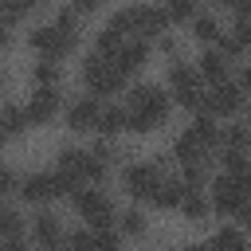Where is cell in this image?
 I'll use <instances>...</instances> for the list:
<instances>
[{
	"mask_svg": "<svg viewBox=\"0 0 251 251\" xmlns=\"http://www.w3.org/2000/svg\"><path fill=\"white\" fill-rule=\"evenodd\" d=\"M122 106H126V129L129 133H153L173 114V98L157 82H133L126 90V102Z\"/></svg>",
	"mask_w": 251,
	"mask_h": 251,
	"instance_id": "cell-1",
	"label": "cell"
},
{
	"mask_svg": "<svg viewBox=\"0 0 251 251\" xmlns=\"http://www.w3.org/2000/svg\"><path fill=\"white\" fill-rule=\"evenodd\" d=\"M78 35H82L78 16H75L71 8H59L51 24H39V27L27 31V47H31L39 59H59V63H63V55H71V51L78 47Z\"/></svg>",
	"mask_w": 251,
	"mask_h": 251,
	"instance_id": "cell-2",
	"label": "cell"
},
{
	"mask_svg": "<svg viewBox=\"0 0 251 251\" xmlns=\"http://www.w3.org/2000/svg\"><path fill=\"white\" fill-rule=\"evenodd\" d=\"M110 27H118L122 35H133V39H161L165 35V27H169V20H165V12L157 8V4H141V0H133V4H122L110 20H106Z\"/></svg>",
	"mask_w": 251,
	"mask_h": 251,
	"instance_id": "cell-3",
	"label": "cell"
},
{
	"mask_svg": "<svg viewBox=\"0 0 251 251\" xmlns=\"http://www.w3.org/2000/svg\"><path fill=\"white\" fill-rule=\"evenodd\" d=\"M55 173H59L71 188H78V184H102V180L110 176V165L98 161L86 145H63V149L55 153Z\"/></svg>",
	"mask_w": 251,
	"mask_h": 251,
	"instance_id": "cell-4",
	"label": "cell"
},
{
	"mask_svg": "<svg viewBox=\"0 0 251 251\" xmlns=\"http://www.w3.org/2000/svg\"><path fill=\"white\" fill-rule=\"evenodd\" d=\"M165 90H169V98L176 102V106H184V110H204V90H208V82L200 78V71H196V63H188V59H169V75H165Z\"/></svg>",
	"mask_w": 251,
	"mask_h": 251,
	"instance_id": "cell-5",
	"label": "cell"
},
{
	"mask_svg": "<svg viewBox=\"0 0 251 251\" xmlns=\"http://www.w3.org/2000/svg\"><path fill=\"white\" fill-rule=\"evenodd\" d=\"M212 212L227 216V220H247L251 216V180L235 176V173H220L212 176Z\"/></svg>",
	"mask_w": 251,
	"mask_h": 251,
	"instance_id": "cell-6",
	"label": "cell"
},
{
	"mask_svg": "<svg viewBox=\"0 0 251 251\" xmlns=\"http://www.w3.org/2000/svg\"><path fill=\"white\" fill-rule=\"evenodd\" d=\"M82 86H86V94H94V98L118 94V90H126V71H122L114 59L90 51V55L82 59Z\"/></svg>",
	"mask_w": 251,
	"mask_h": 251,
	"instance_id": "cell-7",
	"label": "cell"
},
{
	"mask_svg": "<svg viewBox=\"0 0 251 251\" xmlns=\"http://www.w3.org/2000/svg\"><path fill=\"white\" fill-rule=\"evenodd\" d=\"M71 204L86 220V227H110L114 216H118V208H114V200H110V192L102 184H78V188H71Z\"/></svg>",
	"mask_w": 251,
	"mask_h": 251,
	"instance_id": "cell-8",
	"label": "cell"
},
{
	"mask_svg": "<svg viewBox=\"0 0 251 251\" xmlns=\"http://www.w3.org/2000/svg\"><path fill=\"white\" fill-rule=\"evenodd\" d=\"M161 180H165V165L161 161H129V165H122V188H126L129 200L153 204V192H157Z\"/></svg>",
	"mask_w": 251,
	"mask_h": 251,
	"instance_id": "cell-9",
	"label": "cell"
},
{
	"mask_svg": "<svg viewBox=\"0 0 251 251\" xmlns=\"http://www.w3.org/2000/svg\"><path fill=\"white\" fill-rule=\"evenodd\" d=\"M63 192H71V184H67L55 169H35V173H27V176L20 180V196H24L27 204H51V200H59Z\"/></svg>",
	"mask_w": 251,
	"mask_h": 251,
	"instance_id": "cell-10",
	"label": "cell"
},
{
	"mask_svg": "<svg viewBox=\"0 0 251 251\" xmlns=\"http://www.w3.org/2000/svg\"><path fill=\"white\" fill-rule=\"evenodd\" d=\"M243 106H247V94L235 86V78H224V82H212V86L204 90V110H200V114H212V118H235Z\"/></svg>",
	"mask_w": 251,
	"mask_h": 251,
	"instance_id": "cell-11",
	"label": "cell"
},
{
	"mask_svg": "<svg viewBox=\"0 0 251 251\" xmlns=\"http://www.w3.org/2000/svg\"><path fill=\"white\" fill-rule=\"evenodd\" d=\"M24 114H27V126H51L63 114V90L59 86H31Z\"/></svg>",
	"mask_w": 251,
	"mask_h": 251,
	"instance_id": "cell-12",
	"label": "cell"
},
{
	"mask_svg": "<svg viewBox=\"0 0 251 251\" xmlns=\"http://www.w3.org/2000/svg\"><path fill=\"white\" fill-rule=\"evenodd\" d=\"M63 118H67V129L71 133H98V118H102V98L94 94H78L63 106Z\"/></svg>",
	"mask_w": 251,
	"mask_h": 251,
	"instance_id": "cell-13",
	"label": "cell"
},
{
	"mask_svg": "<svg viewBox=\"0 0 251 251\" xmlns=\"http://www.w3.org/2000/svg\"><path fill=\"white\" fill-rule=\"evenodd\" d=\"M67 243L71 251H126V239L122 231L110 224V227H78V231H67Z\"/></svg>",
	"mask_w": 251,
	"mask_h": 251,
	"instance_id": "cell-14",
	"label": "cell"
},
{
	"mask_svg": "<svg viewBox=\"0 0 251 251\" xmlns=\"http://www.w3.org/2000/svg\"><path fill=\"white\" fill-rule=\"evenodd\" d=\"M63 243H67V227H63V220H59L55 212L31 216V247H39V251H59Z\"/></svg>",
	"mask_w": 251,
	"mask_h": 251,
	"instance_id": "cell-15",
	"label": "cell"
},
{
	"mask_svg": "<svg viewBox=\"0 0 251 251\" xmlns=\"http://www.w3.org/2000/svg\"><path fill=\"white\" fill-rule=\"evenodd\" d=\"M216 47H220L227 59L247 55V51H251V20H247V16H235L231 27H224V39H220Z\"/></svg>",
	"mask_w": 251,
	"mask_h": 251,
	"instance_id": "cell-16",
	"label": "cell"
},
{
	"mask_svg": "<svg viewBox=\"0 0 251 251\" xmlns=\"http://www.w3.org/2000/svg\"><path fill=\"white\" fill-rule=\"evenodd\" d=\"M196 71H200V78L212 86V82L231 78V59H227L220 47H204V51H200V59H196Z\"/></svg>",
	"mask_w": 251,
	"mask_h": 251,
	"instance_id": "cell-17",
	"label": "cell"
},
{
	"mask_svg": "<svg viewBox=\"0 0 251 251\" xmlns=\"http://www.w3.org/2000/svg\"><path fill=\"white\" fill-rule=\"evenodd\" d=\"M149 39H133V35H126V43L118 47V55H114V63L129 75V71H137V67H145L149 63Z\"/></svg>",
	"mask_w": 251,
	"mask_h": 251,
	"instance_id": "cell-18",
	"label": "cell"
},
{
	"mask_svg": "<svg viewBox=\"0 0 251 251\" xmlns=\"http://www.w3.org/2000/svg\"><path fill=\"white\" fill-rule=\"evenodd\" d=\"M188 224H204L208 220V212H212V200H208V192L204 188H184V200H180V208H176Z\"/></svg>",
	"mask_w": 251,
	"mask_h": 251,
	"instance_id": "cell-19",
	"label": "cell"
},
{
	"mask_svg": "<svg viewBox=\"0 0 251 251\" xmlns=\"http://www.w3.org/2000/svg\"><path fill=\"white\" fill-rule=\"evenodd\" d=\"M180 200H184V180L165 173V180H161V184H157V192H153V208L173 212V208H180Z\"/></svg>",
	"mask_w": 251,
	"mask_h": 251,
	"instance_id": "cell-20",
	"label": "cell"
},
{
	"mask_svg": "<svg viewBox=\"0 0 251 251\" xmlns=\"http://www.w3.org/2000/svg\"><path fill=\"white\" fill-rule=\"evenodd\" d=\"M24 129H27V114H24V106L4 102V106H0V145H4V141H16Z\"/></svg>",
	"mask_w": 251,
	"mask_h": 251,
	"instance_id": "cell-21",
	"label": "cell"
},
{
	"mask_svg": "<svg viewBox=\"0 0 251 251\" xmlns=\"http://www.w3.org/2000/svg\"><path fill=\"white\" fill-rule=\"evenodd\" d=\"M188 24H192V35H196L204 47H216V43L224 39V24H220L216 16H208V12H196Z\"/></svg>",
	"mask_w": 251,
	"mask_h": 251,
	"instance_id": "cell-22",
	"label": "cell"
},
{
	"mask_svg": "<svg viewBox=\"0 0 251 251\" xmlns=\"http://www.w3.org/2000/svg\"><path fill=\"white\" fill-rule=\"evenodd\" d=\"M118 133H126V106H118V102H102V118H98V137H118Z\"/></svg>",
	"mask_w": 251,
	"mask_h": 251,
	"instance_id": "cell-23",
	"label": "cell"
},
{
	"mask_svg": "<svg viewBox=\"0 0 251 251\" xmlns=\"http://www.w3.org/2000/svg\"><path fill=\"white\" fill-rule=\"evenodd\" d=\"M114 224H118L122 239H141V235L149 231V220H145V212H141V208H126V212H118V216H114Z\"/></svg>",
	"mask_w": 251,
	"mask_h": 251,
	"instance_id": "cell-24",
	"label": "cell"
},
{
	"mask_svg": "<svg viewBox=\"0 0 251 251\" xmlns=\"http://www.w3.org/2000/svg\"><path fill=\"white\" fill-rule=\"evenodd\" d=\"M31 86H63V63L59 59H35L31 63Z\"/></svg>",
	"mask_w": 251,
	"mask_h": 251,
	"instance_id": "cell-25",
	"label": "cell"
},
{
	"mask_svg": "<svg viewBox=\"0 0 251 251\" xmlns=\"http://www.w3.org/2000/svg\"><path fill=\"white\" fill-rule=\"evenodd\" d=\"M208 247H212V251H247V235H243L235 224H224V227L208 239Z\"/></svg>",
	"mask_w": 251,
	"mask_h": 251,
	"instance_id": "cell-26",
	"label": "cell"
},
{
	"mask_svg": "<svg viewBox=\"0 0 251 251\" xmlns=\"http://www.w3.org/2000/svg\"><path fill=\"white\" fill-rule=\"evenodd\" d=\"M157 8L165 12L169 24H188L200 12V0H157Z\"/></svg>",
	"mask_w": 251,
	"mask_h": 251,
	"instance_id": "cell-27",
	"label": "cell"
},
{
	"mask_svg": "<svg viewBox=\"0 0 251 251\" xmlns=\"http://www.w3.org/2000/svg\"><path fill=\"white\" fill-rule=\"evenodd\" d=\"M20 235H24V220H20V212H16L12 204L0 200V247H4L8 239H20Z\"/></svg>",
	"mask_w": 251,
	"mask_h": 251,
	"instance_id": "cell-28",
	"label": "cell"
},
{
	"mask_svg": "<svg viewBox=\"0 0 251 251\" xmlns=\"http://www.w3.org/2000/svg\"><path fill=\"white\" fill-rule=\"evenodd\" d=\"M47 0H0V16L8 20V24H20L24 16H31V12H39Z\"/></svg>",
	"mask_w": 251,
	"mask_h": 251,
	"instance_id": "cell-29",
	"label": "cell"
},
{
	"mask_svg": "<svg viewBox=\"0 0 251 251\" xmlns=\"http://www.w3.org/2000/svg\"><path fill=\"white\" fill-rule=\"evenodd\" d=\"M12 188H20V176H16V173H12V169H8L4 161H0V200H4V196H8Z\"/></svg>",
	"mask_w": 251,
	"mask_h": 251,
	"instance_id": "cell-30",
	"label": "cell"
},
{
	"mask_svg": "<svg viewBox=\"0 0 251 251\" xmlns=\"http://www.w3.org/2000/svg\"><path fill=\"white\" fill-rule=\"evenodd\" d=\"M106 0H71V12L75 16H90V12H98Z\"/></svg>",
	"mask_w": 251,
	"mask_h": 251,
	"instance_id": "cell-31",
	"label": "cell"
},
{
	"mask_svg": "<svg viewBox=\"0 0 251 251\" xmlns=\"http://www.w3.org/2000/svg\"><path fill=\"white\" fill-rule=\"evenodd\" d=\"M235 86L251 98V63H239V75H235Z\"/></svg>",
	"mask_w": 251,
	"mask_h": 251,
	"instance_id": "cell-32",
	"label": "cell"
},
{
	"mask_svg": "<svg viewBox=\"0 0 251 251\" xmlns=\"http://www.w3.org/2000/svg\"><path fill=\"white\" fill-rule=\"evenodd\" d=\"M0 251H31V247H27V239L20 235V239H8V243H4Z\"/></svg>",
	"mask_w": 251,
	"mask_h": 251,
	"instance_id": "cell-33",
	"label": "cell"
},
{
	"mask_svg": "<svg viewBox=\"0 0 251 251\" xmlns=\"http://www.w3.org/2000/svg\"><path fill=\"white\" fill-rule=\"evenodd\" d=\"M212 4H216V8H235V12L243 8V0H212Z\"/></svg>",
	"mask_w": 251,
	"mask_h": 251,
	"instance_id": "cell-34",
	"label": "cell"
},
{
	"mask_svg": "<svg viewBox=\"0 0 251 251\" xmlns=\"http://www.w3.org/2000/svg\"><path fill=\"white\" fill-rule=\"evenodd\" d=\"M180 251H212L208 243H188V247H180Z\"/></svg>",
	"mask_w": 251,
	"mask_h": 251,
	"instance_id": "cell-35",
	"label": "cell"
},
{
	"mask_svg": "<svg viewBox=\"0 0 251 251\" xmlns=\"http://www.w3.org/2000/svg\"><path fill=\"white\" fill-rule=\"evenodd\" d=\"M239 16H247V20H251V0H243V8H239Z\"/></svg>",
	"mask_w": 251,
	"mask_h": 251,
	"instance_id": "cell-36",
	"label": "cell"
},
{
	"mask_svg": "<svg viewBox=\"0 0 251 251\" xmlns=\"http://www.w3.org/2000/svg\"><path fill=\"white\" fill-rule=\"evenodd\" d=\"M0 90H4V71H0Z\"/></svg>",
	"mask_w": 251,
	"mask_h": 251,
	"instance_id": "cell-37",
	"label": "cell"
},
{
	"mask_svg": "<svg viewBox=\"0 0 251 251\" xmlns=\"http://www.w3.org/2000/svg\"><path fill=\"white\" fill-rule=\"evenodd\" d=\"M247 251H251V239H247Z\"/></svg>",
	"mask_w": 251,
	"mask_h": 251,
	"instance_id": "cell-38",
	"label": "cell"
},
{
	"mask_svg": "<svg viewBox=\"0 0 251 251\" xmlns=\"http://www.w3.org/2000/svg\"><path fill=\"white\" fill-rule=\"evenodd\" d=\"M247 224H251V216H247Z\"/></svg>",
	"mask_w": 251,
	"mask_h": 251,
	"instance_id": "cell-39",
	"label": "cell"
}]
</instances>
